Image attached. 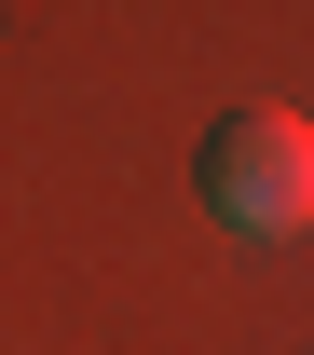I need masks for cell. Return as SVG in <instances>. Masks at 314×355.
Instances as JSON below:
<instances>
[{
	"instance_id": "obj_1",
	"label": "cell",
	"mask_w": 314,
	"mask_h": 355,
	"mask_svg": "<svg viewBox=\"0 0 314 355\" xmlns=\"http://www.w3.org/2000/svg\"><path fill=\"white\" fill-rule=\"evenodd\" d=\"M191 178H205V219L246 232V246L314 232V123H301V110H219Z\"/></svg>"
}]
</instances>
